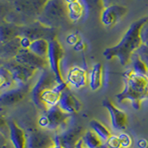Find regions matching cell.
<instances>
[{
  "instance_id": "obj_1",
  "label": "cell",
  "mask_w": 148,
  "mask_h": 148,
  "mask_svg": "<svg viewBox=\"0 0 148 148\" xmlns=\"http://www.w3.org/2000/svg\"><path fill=\"white\" fill-rule=\"evenodd\" d=\"M147 18L148 16L133 21L128 28V30L125 32L121 40L117 45L104 50V57L108 60L115 58H118L122 66H127L128 64L131 63L132 56L143 45L141 30L143 25L147 21Z\"/></svg>"
},
{
  "instance_id": "obj_2",
  "label": "cell",
  "mask_w": 148,
  "mask_h": 148,
  "mask_svg": "<svg viewBox=\"0 0 148 148\" xmlns=\"http://www.w3.org/2000/svg\"><path fill=\"white\" fill-rule=\"evenodd\" d=\"M124 88L117 95L119 103L129 101L134 109H139L143 101L148 98V76L140 75L129 69L123 74Z\"/></svg>"
},
{
  "instance_id": "obj_3",
  "label": "cell",
  "mask_w": 148,
  "mask_h": 148,
  "mask_svg": "<svg viewBox=\"0 0 148 148\" xmlns=\"http://www.w3.org/2000/svg\"><path fill=\"white\" fill-rule=\"evenodd\" d=\"M48 0H11L12 11L6 18V22L17 24V21L25 22L37 20L42 9Z\"/></svg>"
},
{
  "instance_id": "obj_4",
  "label": "cell",
  "mask_w": 148,
  "mask_h": 148,
  "mask_svg": "<svg viewBox=\"0 0 148 148\" xmlns=\"http://www.w3.org/2000/svg\"><path fill=\"white\" fill-rule=\"evenodd\" d=\"M68 21L64 0H48L36 20L42 25L51 29L62 25Z\"/></svg>"
},
{
  "instance_id": "obj_5",
  "label": "cell",
  "mask_w": 148,
  "mask_h": 148,
  "mask_svg": "<svg viewBox=\"0 0 148 148\" xmlns=\"http://www.w3.org/2000/svg\"><path fill=\"white\" fill-rule=\"evenodd\" d=\"M69 116L60 109L58 106H55L45 110V112L38 119V126L45 131H56L65 124L69 119Z\"/></svg>"
},
{
  "instance_id": "obj_6",
  "label": "cell",
  "mask_w": 148,
  "mask_h": 148,
  "mask_svg": "<svg viewBox=\"0 0 148 148\" xmlns=\"http://www.w3.org/2000/svg\"><path fill=\"white\" fill-rule=\"evenodd\" d=\"M64 51L62 48V45H60L59 42L57 39H52L49 41V49L47 55V62L50 71L54 73L56 76L57 82L59 84L65 83L61 73V69H60V61L63 58Z\"/></svg>"
},
{
  "instance_id": "obj_7",
  "label": "cell",
  "mask_w": 148,
  "mask_h": 148,
  "mask_svg": "<svg viewBox=\"0 0 148 148\" xmlns=\"http://www.w3.org/2000/svg\"><path fill=\"white\" fill-rule=\"evenodd\" d=\"M4 68H6L8 71L10 73L16 86L27 85V83L37 72V69L24 66L14 59L5 64Z\"/></svg>"
},
{
  "instance_id": "obj_8",
  "label": "cell",
  "mask_w": 148,
  "mask_h": 148,
  "mask_svg": "<svg viewBox=\"0 0 148 148\" xmlns=\"http://www.w3.org/2000/svg\"><path fill=\"white\" fill-rule=\"evenodd\" d=\"M26 148H50L55 145V138L42 129H32L26 132Z\"/></svg>"
},
{
  "instance_id": "obj_9",
  "label": "cell",
  "mask_w": 148,
  "mask_h": 148,
  "mask_svg": "<svg viewBox=\"0 0 148 148\" xmlns=\"http://www.w3.org/2000/svg\"><path fill=\"white\" fill-rule=\"evenodd\" d=\"M83 129L81 126H72L55 135V143L63 148H76L79 141L83 136Z\"/></svg>"
},
{
  "instance_id": "obj_10",
  "label": "cell",
  "mask_w": 148,
  "mask_h": 148,
  "mask_svg": "<svg viewBox=\"0 0 148 148\" xmlns=\"http://www.w3.org/2000/svg\"><path fill=\"white\" fill-rule=\"evenodd\" d=\"M129 9L124 5H111L106 7L100 13V21L105 27L111 28L126 16Z\"/></svg>"
},
{
  "instance_id": "obj_11",
  "label": "cell",
  "mask_w": 148,
  "mask_h": 148,
  "mask_svg": "<svg viewBox=\"0 0 148 148\" xmlns=\"http://www.w3.org/2000/svg\"><path fill=\"white\" fill-rule=\"evenodd\" d=\"M68 88V83H61V84H57L54 87L45 89L40 94L37 103L35 104L39 108H45L48 109L50 108L58 105V102L61 96L62 92Z\"/></svg>"
},
{
  "instance_id": "obj_12",
  "label": "cell",
  "mask_w": 148,
  "mask_h": 148,
  "mask_svg": "<svg viewBox=\"0 0 148 148\" xmlns=\"http://www.w3.org/2000/svg\"><path fill=\"white\" fill-rule=\"evenodd\" d=\"M14 60H16L17 62L21 63L24 66H27L29 68L34 69H45L48 67L47 59L42 58L32 53L28 48H21L18 50V52L16 54L15 57L13 58Z\"/></svg>"
},
{
  "instance_id": "obj_13",
  "label": "cell",
  "mask_w": 148,
  "mask_h": 148,
  "mask_svg": "<svg viewBox=\"0 0 148 148\" xmlns=\"http://www.w3.org/2000/svg\"><path fill=\"white\" fill-rule=\"evenodd\" d=\"M103 106L106 108L109 114L111 125L116 131H123L128 125V117L126 113L118 108L109 99L106 98L102 102Z\"/></svg>"
},
{
  "instance_id": "obj_14",
  "label": "cell",
  "mask_w": 148,
  "mask_h": 148,
  "mask_svg": "<svg viewBox=\"0 0 148 148\" xmlns=\"http://www.w3.org/2000/svg\"><path fill=\"white\" fill-rule=\"evenodd\" d=\"M57 84H58L57 82V79H56L54 73L50 71V69L46 68L43 69L38 81H37L35 85L32 89V97L34 103L35 104L37 103L38 97L42 92L45 91V89H48V88L54 87Z\"/></svg>"
},
{
  "instance_id": "obj_15",
  "label": "cell",
  "mask_w": 148,
  "mask_h": 148,
  "mask_svg": "<svg viewBox=\"0 0 148 148\" xmlns=\"http://www.w3.org/2000/svg\"><path fill=\"white\" fill-rule=\"evenodd\" d=\"M29 90L28 85L24 86H15L8 91L0 94V106H12L20 103L25 98V96Z\"/></svg>"
},
{
  "instance_id": "obj_16",
  "label": "cell",
  "mask_w": 148,
  "mask_h": 148,
  "mask_svg": "<svg viewBox=\"0 0 148 148\" xmlns=\"http://www.w3.org/2000/svg\"><path fill=\"white\" fill-rule=\"evenodd\" d=\"M60 109L69 115L78 113L82 108V103L69 88H66L61 94L58 105Z\"/></svg>"
},
{
  "instance_id": "obj_17",
  "label": "cell",
  "mask_w": 148,
  "mask_h": 148,
  "mask_svg": "<svg viewBox=\"0 0 148 148\" xmlns=\"http://www.w3.org/2000/svg\"><path fill=\"white\" fill-rule=\"evenodd\" d=\"M66 82L68 84L77 88V89H80V88L85 87L87 83H89V75L87 74L84 69L74 66L69 69L67 74Z\"/></svg>"
},
{
  "instance_id": "obj_18",
  "label": "cell",
  "mask_w": 148,
  "mask_h": 148,
  "mask_svg": "<svg viewBox=\"0 0 148 148\" xmlns=\"http://www.w3.org/2000/svg\"><path fill=\"white\" fill-rule=\"evenodd\" d=\"M9 126V135L8 138L10 140L14 148H26V132L18 126L14 121L8 122Z\"/></svg>"
},
{
  "instance_id": "obj_19",
  "label": "cell",
  "mask_w": 148,
  "mask_h": 148,
  "mask_svg": "<svg viewBox=\"0 0 148 148\" xmlns=\"http://www.w3.org/2000/svg\"><path fill=\"white\" fill-rule=\"evenodd\" d=\"M67 8L69 21L71 22L79 21L86 13L85 7L82 0H64Z\"/></svg>"
},
{
  "instance_id": "obj_20",
  "label": "cell",
  "mask_w": 148,
  "mask_h": 148,
  "mask_svg": "<svg viewBox=\"0 0 148 148\" xmlns=\"http://www.w3.org/2000/svg\"><path fill=\"white\" fill-rule=\"evenodd\" d=\"M103 84V66L101 63H95L89 73V86L92 91L100 89Z\"/></svg>"
},
{
  "instance_id": "obj_21",
  "label": "cell",
  "mask_w": 148,
  "mask_h": 148,
  "mask_svg": "<svg viewBox=\"0 0 148 148\" xmlns=\"http://www.w3.org/2000/svg\"><path fill=\"white\" fill-rule=\"evenodd\" d=\"M28 49H29L32 53L38 56V57L47 59L48 55V49H49V41L40 38L34 41H31V43L28 45Z\"/></svg>"
},
{
  "instance_id": "obj_22",
  "label": "cell",
  "mask_w": 148,
  "mask_h": 148,
  "mask_svg": "<svg viewBox=\"0 0 148 148\" xmlns=\"http://www.w3.org/2000/svg\"><path fill=\"white\" fill-rule=\"evenodd\" d=\"M18 36L20 34L16 25L6 21L0 23V44H6Z\"/></svg>"
},
{
  "instance_id": "obj_23",
  "label": "cell",
  "mask_w": 148,
  "mask_h": 148,
  "mask_svg": "<svg viewBox=\"0 0 148 148\" xmlns=\"http://www.w3.org/2000/svg\"><path fill=\"white\" fill-rule=\"evenodd\" d=\"M90 128L92 132H94L96 135L101 139L104 143L106 142L108 139L112 136V133L109 130L106 128L104 124H102L100 121L96 119H92L90 122Z\"/></svg>"
},
{
  "instance_id": "obj_24",
  "label": "cell",
  "mask_w": 148,
  "mask_h": 148,
  "mask_svg": "<svg viewBox=\"0 0 148 148\" xmlns=\"http://www.w3.org/2000/svg\"><path fill=\"white\" fill-rule=\"evenodd\" d=\"M82 140L88 148H101L104 145V142L92 130H88L84 132Z\"/></svg>"
},
{
  "instance_id": "obj_25",
  "label": "cell",
  "mask_w": 148,
  "mask_h": 148,
  "mask_svg": "<svg viewBox=\"0 0 148 148\" xmlns=\"http://www.w3.org/2000/svg\"><path fill=\"white\" fill-rule=\"evenodd\" d=\"M16 84L13 82L10 73L4 67H0V94L15 87Z\"/></svg>"
},
{
  "instance_id": "obj_26",
  "label": "cell",
  "mask_w": 148,
  "mask_h": 148,
  "mask_svg": "<svg viewBox=\"0 0 148 148\" xmlns=\"http://www.w3.org/2000/svg\"><path fill=\"white\" fill-rule=\"evenodd\" d=\"M131 63H132V69L134 72L137 74H140V75L148 76V67L140 58L139 56L134 54L132 58Z\"/></svg>"
},
{
  "instance_id": "obj_27",
  "label": "cell",
  "mask_w": 148,
  "mask_h": 148,
  "mask_svg": "<svg viewBox=\"0 0 148 148\" xmlns=\"http://www.w3.org/2000/svg\"><path fill=\"white\" fill-rule=\"evenodd\" d=\"M85 7L86 13H101L103 10V2L102 0H82Z\"/></svg>"
},
{
  "instance_id": "obj_28",
  "label": "cell",
  "mask_w": 148,
  "mask_h": 148,
  "mask_svg": "<svg viewBox=\"0 0 148 148\" xmlns=\"http://www.w3.org/2000/svg\"><path fill=\"white\" fill-rule=\"evenodd\" d=\"M12 11L11 0H0V21H5L8 14Z\"/></svg>"
},
{
  "instance_id": "obj_29",
  "label": "cell",
  "mask_w": 148,
  "mask_h": 148,
  "mask_svg": "<svg viewBox=\"0 0 148 148\" xmlns=\"http://www.w3.org/2000/svg\"><path fill=\"white\" fill-rule=\"evenodd\" d=\"M135 54L140 57V58L146 64V66L148 67V44L143 45L141 47L136 51Z\"/></svg>"
},
{
  "instance_id": "obj_30",
  "label": "cell",
  "mask_w": 148,
  "mask_h": 148,
  "mask_svg": "<svg viewBox=\"0 0 148 148\" xmlns=\"http://www.w3.org/2000/svg\"><path fill=\"white\" fill-rule=\"evenodd\" d=\"M120 143H121L122 148H130L132 145V138L130 134L127 133H120L119 135Z\"/></svg>"
},
{
  "instance_id": "obj_31",
  "label": "cell",
  "mask_w": 148,
  "mask_h": 148,
  "mask_svg": "<svg viewBox=\"0 0 148 148\" xmlns=\"http://www.w3.org/2000/svg\"><path fill=\"white\" fill-rule=\"evenodd\" d=\"M0 134H2L3 136H8V137L9 135L8 122L1 114H0Z\"/></svg>"
},
{
  "instance_id": "obj_32",
  "label": "cell",
  "mask_w": 148,
  "mask_h": 148,
  "mask_svg": "<svg viewBox=\"0 0 148 148\" xmlns=\"http://www.w3.org/2000/svg\"><path fill=\"white\" fill-rule=\"evenodd\" d=\"M141 38L143 41V45L148 44V18L145 24L143 25L141 30Z\"/></svg>"
},
{
  "instance_id": "obj_33",
  "label": "cell",
  "mask_w": 148,
  "mask_h": 148,
  "mask_svg": "<svg viewBox=\"0 0 148 148\" xmlns=\"http://www.w3.org/2000/svg\"><path fill=\"white\" fill-rule=\"evenodd\" d=\"M125 1H126V0H102L104 8L111 6V5H117V4L122 5V3L125 2Z\"/></svg>"
},
{
  "instance_id": "obj_34",
  "label": "cell",
  "mask_w": 148,
  "mask_h": 148,
  "mask_svg": "<svg viewBox=\"0 0 148 148\" xmlns=\"http://www.w3.org/2000/svg\"><path fill=\"white\" fill-rule=\"evenodd\" d=\"M76 148H88L84 145V143H83L82 140H80L79 141V143H77V145H76Z\"/></svg>"
},
{
  "instance_id": "obj_35",
  "label": "cell",
  "mask_w": 148,
  "mask_h": 148,
  "mask_svg": "<svg viewBox=\"0 0 148 148\" xmlns=\"http://www.w3.org/2000/svg\"><path fill=\"white\" fill-rule=\"evenodd\" d=\"M50 148H63V147H61L60 145H56V143H55V145H54L53 146H51Z\"/></svg>"
}]
</instances>
